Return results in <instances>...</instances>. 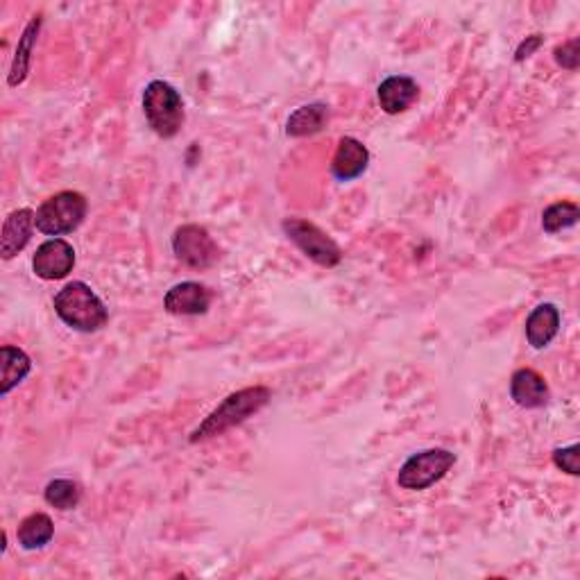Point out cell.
Wrapping results in <instances>:
<instances>
[{
    "instance_id": "3957f363",
    "label": "cell",
    "mask_w": 580,
    "mask_h": 580,
    "mask_svg": "<svg viewBox=\"0 0 580 580\" xmlns=\"http://www.w3.org/2000/svg\"><path fill=\"white\" fill-rule=\"evenodd\" d=\"M143 112L161 139H173L184 125V102L179 91L164 80L150 82L143 91Z\"/></svg>"
},
{
    "instance_id": "4fadbf2b",
    "label": "cell",
    "mask_w": 580,
    "mask_h": 580,
    "mask_svg": "<svg viewBox=\"0 0 580 580\" xmlns=\"http://www.w3.org/2000/svg\"><path fill=\"white\" fill-rule=\"evenodd\" d=\"M510 397L522 408H542L549 402V386L535 370L522 368L510 381Z\"/></svg>"
},
{
    "instance_id": "9a60e30c",
    "label": "cell",
    "mask_w": 580,
    "mask_h": 580,
    "mask_svg": "<svg viewBox=\"0 0 580 580\" xmlns=\"http://www.w3.org/2000/svg\"><path fill=\"white\" fill-rule=\"evenodd\" d=\"M32 370L30 356L19 347L5 345L0 349V395H10Z\"/></svg>"
},
{
    "instance_id": "ba28073f",
    "label": "cell",
    "mask_w": 580,
    "mask_h": 580,
    "mask_svg": "<svg viewBox=\"0 0 580 580\" xmlns=\"http://www.w3.org/2000/svg\"><path fill=\"white\" fill-rule=\"evenodd\" d=\"M73 266H75V250L71 243L64 241V238H50V241L41 243L37 254L32 257L34 275L46 281L68 277V272H73Z\"/></svg>"
},
{
    "instance_id": "5b68a950",
    "label": "cell",
    "mask_w": 580,
    "mask_h": 580,
    "mask_svg": "<svg viewBox=\"0 0 580 580\" xmlns=\"http://www.w3.org/2000/svg\"><path fill=\"white\" fill-rule=\"evenodd\" d=\"M284 232L293 241L304 257H309L313 263L322 268H336L343 261V250L336 245L334 238H329L318 225L309 223L302 218H286Z\"/></svg>"
},
{
    "instance_id": "8fae6325",
    "label": "cell",
    "mask_w": 580,
    "mask_h": 580,
    "mask_svg": "<svg viewBox=\"0 0 580 580\" xmlns=\"http://www.w3.org/2000/svg\"><path fill=\"white\" fill-rule=\"evenodd\" d=\"M34 216L37 213L32 209H16L5 218L3 234H0V254H3L5 261L14 259L30 243L34 227H37Z\"/></svg>"
},
{
    "instance_id": "9c48e42d",
    "label": "cell",
    "mask_w": 580,
    "mask_h": 580,
    "mask_svg": "<svg viewBox=\"0 0 580 580\" xmlns=\"http://www.w3.org/2000/svg\"><path fill=\"white\" fill-rule=\"evenodd\" d=\"M211 306V293L198 281H182L164 297V309L170 315H202Z\"/></svg>"
},
{
    "instance_id": "5bb4252c",
    "label": "cell",
    "mask_w": 580,
    "mask_h": 580,
    "mask_svg": "<svg viewBox=\"0 0 580 580\" xmlns=\"http://www.w3.org/2000/svg\"><path fill=\"white\" fill-rule=\"evenodd\" d=\"M560 329V311L553 304H540L526 318V338L528 345L535 349H544Z\"/></svg>"
},
{
    "instance_id": "30bf717a",
    "label": "cell",
    "mask_w": 580,
    "mask_h": 580,
    "mask_svg": "<svg viewBox=\"0 0 580 580\" xmlns=\"http://www.w3.org/2000/svg\"><path fill=\"white\" fill-rule=\"evenodd\" d=\"M370 164V152L365 145L352 139V136H343L336 148V155L331 159V173L340 182H352V179L361 177L365 168Z\"/></svg>"
},
{
    "instance_id": "6da1fadb",
    "label": "cell",
    "mask_w": 580,
    "mask_h": 580,
    "mask_svg": "<svg viewBox=\"0 0 580 580\" xmlns=\"http://www.w3.org/2000/svg\"><path fill=\"white\" fill-rule=\"evenodd\" d=\"M270 397L272 392L266 386H254L232 392V395L225 397V402L220 404L216 411H211L207 420L191 433L189 440L195 445V442L218 438V435L227 433L229 429H234V426L250 420L252 415H257L261 408L270 402Z\"/></svg>"
},
{
    "instance_id": "277c9868",
    "label": "cell",
    "mask_w": 580,
    "mask_h": 580,
    "mask_svg": "<svg viewBox=\"0 0 580 580\" xmlns=\"http://www.w3.org/2000/svg\"><path fill=\"white\" fill-rule=\"evenodd\" d=\"M87 211L89 204L82 193L62 191L41 204L37 209V216H34V223H37V229L41 234L48 236L71 234L84 223Z\"/></svg>"
},
{
    "instance_id": "603a6c76",
    "label": "cell",
    "mask_w": 580,
    "mask_h": 580,
    "mask_svg": "<svg viewBox=\"0 0 580 580\" xmlns=\"http://www.w3.org/2000/svg\"><path fill=\"white\" fill-rule=\"evenodd\" d=\"M542 46V34H531V37H526V41H522L515 53L517 62H524L526 57H531L537 48Z\"/></svg>"
},
{
    "instance_id": "e0dca14e",
    "label": "cell",
    "mask_w": 580,
    "mask_h": 580,
    "mask_svg": "<svg viewBox=\"0 0 580 580\" xmlns=\"http://www.w3.org/2000/svg\"><path fill=\"white\" fill-rule=\"evenodd\" d=\"M53 535H55L53 519H50L46 513H32L30 517H25L19 526V531H16L19 544L25 551L44 549L46 544L53 540Z\"/></svg>"
},
{
    "instance_id": "d6986e66",
    "label": "cell",
    "mask_w": 580,
    "mask_h": 580,
    "mask_svg": "<svg viewBox=\"0 0 580 580\" xmlns=\"http://www.w3.org/2000/svg\"><path fill=\"white\" fill-rule=\"evenodd\" d=\"M580 209L574 202H556L551 207L544 209L542 213V227L544 232L558 234L562 229H569L578 223Z\"/></svg>"
},
{
    "instance_id": "7402d4cb",
    "label": "cell",
    "mask_w": 580,
    "mask_h": 580,
    "mask_svg": "<svg viewBox=\"0 0 580 580\" xmlns=\"http://www.w3.org/2000/svg\"><path fill=\"white\" fill-rule=\"evenodd\" d=\"M556 62L562 68H569V71H576L580 64V41L571 39L567 44H562L556 48Z\"/></svg>"
},
{
    "instance_id": "ac0fdd59",
    "label": "cell",
    "mask_w": 580,
    "mask_h": 580,
    "mask_svg": "<svg viewBox=\"0 0 580 580\" xmlns=\"http://www.w3.org/2000/svg\"><path fill=\"white\" fill-rule=\"evenodd\" d=\"M41 28V16H34V19L25 25V30L19 39V48H16V55L12 59L10 68V87H19V84L28 78L30 71V59H32V48L34 41H37V34Z\"/></svg>"
},
{
    "instance_id": "7a4b0ae2",
    "label": "cell",
    "mask_w": 580,
    "mask_h": 580,
    "mask_svg": "<svg viewBox=\"0 0 580 580\" xmlns=\"http://www.w3.org/2000/svg\"><path fill=\"white\" fill-rule=\"evenodd\" d=\"M55 313L62 318L64 324L82 331V334H91L107 324L109 311L102 304L100 297L93 293L91 286L84 281H71L55 295Z\"/></svg>"
},
{
    "instance_id": "52a82bcc",
    "label": "cell",
    "mask_w": 580,
    "mask_h": 580,
    "mask_svg": "<svg viewBox=\"0 0 580 580\" xmlns=\"http://www.w3.org/2000/svg\"><path fill=\"white\" fill-rule=\"evenodd\" d=\"M173 252L177 261L193 270H207L218 263L220 250L209 232L200 225H182L173 236Z\"/></svg>"
},
{
    "instance_id": "2e32d148",
    "label": "cell",
    "mask_w": 580,
    "mask_h": 580,
    "mask_svg": "<svg viewBox=\"0 0 580 580\" xmlns=\"http://www.w3.org/2000/svg\"><path fill=\"white\" fill-rule=\"evenodd\" d=\"M329 121V107L324 102H313V105H304L290 114L286 123V134L302 139V136L318 134Z\"/></svg>"
},
{
    "instance_id": "ffe728a7",
    "label": "cell",
    "mask_w": 580,
    "mask_h": 580,
    "mask_svg": "<svg viewBox=\"0 0 580 580\" xmlns=\"http://www.w3.org/2000/svg\"><path fill=\"white\" fill-rule=\"evenodd\" d=\"M44 499L57 510H73V508H78V503L82 499V490L75 481L55 479L46 485Z\"/></svg>"
},
{
    "instance_id": "7c38bea8",
    "label": "cell",
    "mask_w": 580,
    "mask_h": 580,
    "mask_svg": "<svg viewBox=\"0 0 580 580\" xmlns=\"http://www.w3.org/2000/svg\"><path fill=\"white\" fill-rule=\"evenodd\" d=\"M379 105L386 114L395 116V114H402L406 112L408 107L413 105L420 96V87H417V82L411 78H404V75H392V78L383 80L379 84Z\"/></svg>"
},
{
    "instance_id": "44dd1931",
    "label": "cell",
    "mask_w": 580,
    "mask_h": 580,
    "mask_svg": "<svg viewBox=\"0 0 580 580\" xmlns=\"http://www.w3.org/2000/svg\"><path fill=\"white\" fill-rule=\"evenodd\" d=\"M553 463H556V467L562 469V472L578 476L580 474V447L571 445L565 449H556L553 451Z\"/></svg>"
},
{
    "instance_id": "8992f818",
    "label": "cell",
    "mask_w": 580,
    "mask_h": 580,
    "mask_svg": "<svg viewBox=\"0 0 580 580\" xmlns=\"http://www.w3.org/2000/svg\"><path fill=\"white\" fill-rule=\"evenodd\" d=\"M456 465V454L447 449H426L411 456L399 469L397 483L404 490H426L433 483L445 479L447 472Z\"/></svg>"
}]
</instances>
